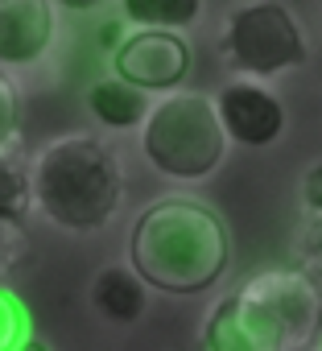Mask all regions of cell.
<instances>
[{
    "mask_svg": "<svg viewBox=\"0 0 322 351\" xmlns=\"http://www.w3.org/2000/svg\"><path fill=\"white\" fill-rule=\"evenodd\" d=\"M17 351H50V343H42L38 335H29V339H25V343H21Z\"/></svg>",
    "mask_w": 322,
    "mask_h": 351,
    "instance_id": "ffe728a7",
    "label": "cell"
},
{
    "mask_svg": "<svg viewBox=\"0 0 322 351\" xmlns=\"http://www.w3.org/2000/svg\"><path fill=\"white\" fill-rule=\"evenodd\" d=\"M236 326L252 351H314L322 339V293L297 269H264L236 293Z\"/></svg>",
    "mask_w": 322,
    "mask_h": 351,
    "instance_id": "3957f363",
    "label": "cell"
},
{
    "mask_svg": "<svg viewBox=\"0 0 322 351\" xmlns=\"http://www.w3.org/2000/svg\"><path fill=\"white\" fill-rule=\"evenodd\" d=\"M25 339H29V310L5 281H0V351H17Z\"/></svg>",
    "mask_w": 322,
    "mask_h": 351,
    "instance_id": "9a60e30c",
    "label": "cell"
},
{
    "mask_svg": "<svg viewBox=\"0 0 322 351\" xmlns=\"http://www.w3.org/2000/svg\"><path fill=\"white\" fill-rule=\"evenodd\" d=\"M29 261V236L21 223H0V281Z\"/></svg>",
    "mask_w": 322,
    "mask_h": 351,
    "instance_id": "e0dca14e",
    "label": "cell"
},
{
    "mask_svg": "<svg viewBox=\"0 0 322 351\" xmlns=\"http://www.w3.org/2000/svg\"><path fill=\"white\" fill-rule=\"evenodd\" d=\"M203 351H252L248 347V339H244V330L236 326V306H232V293L227 298H219L211 310H207V318H203Z\"/></svg>",
    "mask_w": 322,
    "mask_h": 351,
    "instance_id": "4fadbf2b",
    "label": "cell"
},
{
    "mask_svg": "<svg viewBox=\"0 0 322 351\" xmlns=\"http://www.w3.org/2000/svg\"><path fill=\"white\" fill-rule=\"evenodd\" d=\"M128 269L157 293H207L232 269V236L219 211L199 199H157L128 232Z\"/></svg>",
    "mask_w": 322,
    "mask_h": 351,
    "instance_id": "6da1fadb",
    "label": "cell"
},
{
    "mask_svg": "<svg viewBox=\"0 0 322 351\" xmlns=\"http://www.w3.org/2000/svg\"><path fill=\"white\" fill-rule=\"evenodd\" d=\"M21 136V91L9 71H0V153L13 149Z\"/></svg>",
    "mask_w": 322,
    "mask_h": 351,
    "instance_id": "2e32d148",
    "label": "cell"
},
{
    "mask_svg": "<svg viewBox=\"0 0 322 351\" xmlns=\"http://www.w3.org/2000/svg\"><path fill=\"white\" fill-rule=\"evenodd\" d=\"M91 306H95L108 322L128 326V322H136V318L145 314L149 289L140 285V277H136L128 265H108V269H99L95 281H91Z\"/></svg>",
    "mask_w": 322,
    "mask_h": 351,
    "instance_id": "9c48e42d",
    "label": "cell"
},
{
    "mask_svg": "<svg viewBox=\"0 0 322 351\" xmlns=\"http://www.w3.org/2000/svg\"><path fill=\"white\" fill-rule=\"evenodd\" d=\"M116 17L128 21L132 29H161L178 34L203 17V0H120Z\"/></svg>",
    "mask_w": 322,
    "mask_h": 351,
    "instance_id": "8fae6325",
    "label": "cell"
},
{
    "mask_svg": "<svg viewBox=\"0 0 322 351\" xmlns=\"http://www.w3.org/2000/svg\"><path fill=\"white\" fill-rule=\"evenodd\" d=\"M87 112L103 128H140L149 116V95L132 91L120 79H99L87 87Z\"/></svg>",
    "mask_w": 322,
    "mask_h": 351,
    "instance_id": "30bf717a",
    "label": "cell"
},
{
    "mask_svg": "<svg viewBox=\"0 0 322 351\" xmlns=\"http://www.w3.org/2000/svg\"><path fill=\"white\" fill-rule=\"evenodd\" d=\"M223 58L232 71L260 83L281 71L306 66L310 50H306L297 13L289 5H281V0H252V5H236L227 13Z\"/></svg>",
    "mask_w": 322,
    "mask_h": 351,
    "instance_id": "5b68a950",
    "label": "cell"
},
{
    "mask_svg": "<svg viewBox=\"0 0 322 351\" xmlns=\"http://www.w3.org/2000/svg\"><path fill=\"white\" fill-rule=\"evenodd\" d=\"M293 256H297V273L306 281H322V215H301L297 232H293Z\"/></svg>",
    "mask_w": 322,
    "mask_h": 351,
    "instance_id": "5bb4252c",
    "label": "cell"
},
{
    "mask_svg": "<svg viewBox=\"0 0 322 351\" xmlns=\"http://www.w3.org/2000/svg\"><path fill=\"white\" fill-rule=\"evenodd\" d=\"M58 38V5L50 0H0V71L34 66Z\"/></svg>",
    "mask_w": 322,
    "mask_h": 351,
    "instance_id": "ba28073f",
    "label": "cell"
},
{
    "mask_svg": "<svg viewBox=\"0 0 322 351\" xmlns=\"http://www.w3.org/2000/svg\"><path fill=\"white\" fill-rule=\"evenodd\" d=\"M145 161L174 182H203L223 165L227 136L219 128L215 104L195 91H174L157 99L140 124Z\"/></svg>",
    "mask_w": 322,
    "mask_h": 351,
    "instance_id": "277c9868",
    "label": "cell"
},
{
    "mask_svg": "<svg viewBox=\"0 0 322 351\" xmlns=\"http://www.w3.org/2000/svg\"><path fill=\"white\" fill-rule=\"evenodd\" d=\"M34 207V182H29V161L13 149L0 153V223H25Z\"/></svg>",
    "mask_w": 322,
    "mask_h": 351,
    "instance_id": "7c38bea8",
    "label": "cell"
},
{
    "mask_svg": "<svg viewBox=\"0 0 322 351\" xmlns=\"http://www.w3.org/2000/svg\"><path fill=\"white\" fill-rule=\"evenodd\" d=\"M120 42H124V21H120V17L103 21V25H99V50H103V54H116Z\"/></svg>",
    "mask_w": 322,
    "mask_h": 351,
    "instance_id": "d6986e66",
    "label": "cell"
},
{
    "mask_svg": "<svg viewBox=\"0 0 322 351\" xmlns=\"http://www.w3.org/2000/svg\"><path fill=\"white\" fill-rule=\"evenodd\" d=\"M211 104H215L223 136L244 145V149H269L285 132V104L264 83L232 79V83L219 87V95Z\"/></svg>",
    "mask_w": 322,
    "mask_h": 351,
    "instance_id": "52a82bcc",
    "label": "cell"
},
{
    "mask_svg": "<svg viewBox=\"0 0 322 351\" xmlns=\"http://www.w3.org/2000/svg\"><path fill=\"white\" fill-rule=\"evenodd\" d=\"M190 66H195L190 42L182 34H161V29H132L112 54V71H116L112 79L128 83L140 95L182 91V83L190 79Z\"/></svg>",
    "mask_w": 322,
    "mask_h": 351,
    "instance_id": "8992f818",
    "label": "cell"
},
{
    "mask_svg": "<svg viewBox=\"0 0 322 351\" xmlns=\"http://www.w3.org/2000/svg\"><path fill=\"white\" fill-rule=\"evenodd\" d=\"M301 215H322V161L301 173Z\"/></svg>",
    "mask_w": 322,
    "mask_h": 351,
    "instance_id": "ac0fdd59",
    "label": "cell"
},
{
    "mask_svg": "<svg viewBox=\"0 0 322 351\" xmlns=\"http://www.w3.org/2000/svg\"><path fill=\"white\" fill-rule=\"evenodd\" d=\"M34 207L62 232H99L116 219L124 203V169L116 153L99 136H58L50 141L34 165Z\"/></svg>",
    "mask_w": 322,
    "mask_h": 351,
    "instance_id": "7a4b0ae2",
    "label": "cell"
},
{
    "mask_svg": "<svg viewBox=\"0 0 322 351\" xmlns=\"http://www.w3.org/2000/svg\"><path fill=\"white\" fill-rule=\"evenodd\" d=\"M314 351H322V339H318V347H314Z\"/></svg>",
    "mask_w": 322,
    "mask_h": 351,
    "instance_id": "44dd1931",
    "label": "cell"
}]
</instances>
